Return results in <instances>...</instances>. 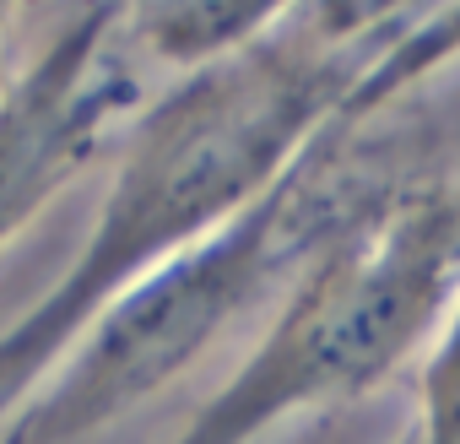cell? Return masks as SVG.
Here are the masks:
<instances>
[{
	"label": "cell",
	"mask_w": 460,
	"mask_h": 444,
	"mask_svg": "<svg viewBox=\"0 0 460 444\" xmlns=\"http://www.w3.org/2000/svg\"><path fill=\"white\" fill-rule=\"evenodd\" d=\"M6 28H12V12L0 6V39H6ZM6 87H12V76H6V66H0V98H6Z\"/></svg>",
	"instance_id": "cell-7"
},
{
	"label": "cell",
	"mask_w": 460,
	"mask_h": 444,
	"mask_svg": "<svg viewBox=\"0 0 460 444\" xmlns=\"http://www.w3.org/2000/svg\"><path fill=\"white\" fill-rule=\"evenodd\" d=\"M401 444H460V304L422 369V412Z\"/></svg>",
	"instance_id": "cell-6"
},
{
	"label": "cell",
	"mask_w": 460,
	"mask_h": 444,
	"mask_svg": "<svg viewBox=\"0 0 460 444\" xmlns=\"http://www.w3.org/2000/svg\"><path fill=\"white\" fill-rule=\"evenodd\" d=\"M277 12L282 6H125L136 49L184 71L244 49L277 22Z\"/></svg>",
	"instance_id": "cell-5"
},
{
	"label": "cell",
	"mask_w": 460,
	"mask_h": 444,
	"mask_svg": "<svg viewBox=\"0 0 460 444\" xmlns=\"http://www.w3.org/2000/svg\"><path fill=\"white\" fill-rule=\"evenodd\" d=\"M125 6L82 12L0 98V250L103 152L141 103Z\"/></svg>",
	"instance_id": "cell-4"
},
{
	"label": "cell",
	"mask_w": 460,
	"mask_h": 444,
	"mask_svg": "<svg viewBox=\"0 0 460 444\" xmlns=\"http://www.w3.org/2000/svg\"><path fill=\"white\" fill-rule=\"evenodd\" d=\"M449 55H460V12H422L390 60L363 82V93L288 163V173L255 206L168 261L93 325L87 347L66 363L49 395L28 401L0 444L93 439L103 422L184 374L244 309L271 298L282 277H304L358 217L406 190L411 179L390 147L368 141V120Z\"/></svg>",
	"instance_id": "cell-2"
},
{
	"label": "cell",
	"mask_w": 460,
	"mask_h": 444,
	"mask_svg": "<svg viewBox=\"0 0 460 444\" xmlns=\"http://www.w3.org/2000/svg\"><path fill=\"white\" fill-rule=\"evenodd\" d=\"M460 304V184H406L298 277L266 347L179 444H250L266 422L368 395Z\"/></svg>",
	"instance_id": "cell-3"
},
{
	"label": "cell",
	"mask_w": 460,
	"mask_h": 444,
	"mask_svg": "<svg viewBox=\"0 0 460 444\" xmlns=\"http://www.w3.org/2000/svg\"><path fill=\"white\" fill-rule=\"evenodd\" d=\"M417 17L395 6H282L244 49L184 71L136 120L76 266L0 336V412L125 293L255 206L363 93Z\"/></svg>",
	"instance_id": "cell-1"
}]
</instances>
